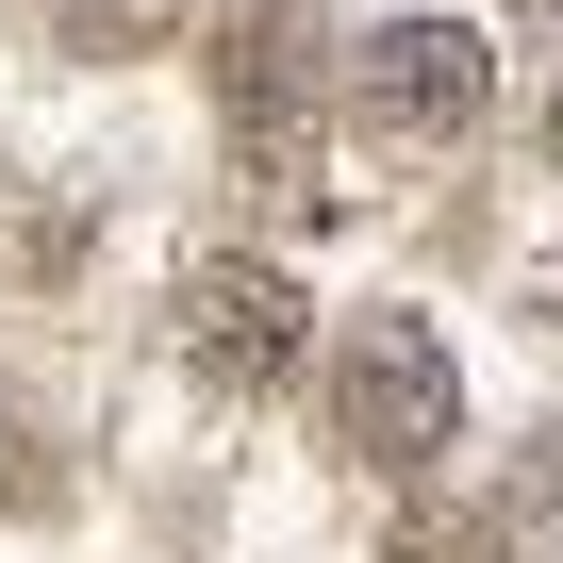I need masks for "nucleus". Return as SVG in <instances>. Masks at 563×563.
Segmentation results:
<instances>
[{"instance_id":"obj_3","label":"nucleus","mask_w":563,"mask_h":563,"mask_svg":"<svg viewBox=\"0 0 563 563\" xmlns=\"http://www.w3.org/2000/svg\"><path fill=\"white\" fill-rule=\"evenodd\" d=\"M481 100H497L481 18H365V34H349V117H365V133L448 150V133H481Z\"/></svg>"},{"instance_id":"obj_8","label":"nucleus","mask_w":563,"mask_h":563,"mask_svg":"<svg viewBox=\"0 0 563 563\" xmlns=\"http://www.w3.org/2000/svg\"><path fill=\"white\" fill-rule=\"evenodd\" d=\"M514 18H563V0H514Z\"/></svg>"},{"instance_id":"obj_1","label":"nucleus","mask_w":563,"mask_h":563,"mask_svg":"<svg viewBox=\"0 0 563 563\" xmlns=\"http://www.w3.org/2000/svg\"><path fill=\"white\" fill-rule=\"evenodd\" d=\"M332 448L365 464V481H431L448 448H464V349L431 332V316H398V299H365L349 332H332Z\"/></svg>"},{"instance_id":"obj_4","label":"nucleus","mask_w":563,"mask_h":563,"mask_svg":"<svg viewBox=\"0 0 563 563\" xmlns=\"http://www.w3.org/2000/svg\"><path fill=\"white\" fill-rule=\"evenodd\" d=\"M199 67H216L232 133H282V117H299V0H232V18L199 34Z\"/></svg>"},{"instance_id":"obj_5","label":"nucleus","mask_w":563,"mask_h":563,"mask_svg":"<svg viewBox=\"0 0 563 563\" xmlns=\"http://www.w3.org/2000/svg\"><path fill=\"white\" fill-rule=\"evenodd\" d=\"M34 34H51L67 67H150V51L199 34V0H34Z\"/></svg>"},{"instance_id":"obj_7","label":"nucleus","mask_w":563,"mask_h":563,"mask_svg":"<svg viewBox=\"0 0 563 563\" xmlns=\"http://www.w3.org/2000/svg\"><path fill=\"white\" fill-rule=\"evenodd\" d=\"M547 166H563V84H547Z\"/></svg>"},{"instance_id":"obj_6","label":"nucleus","mask_w":563,"mask_h":563,"mask_svg":"<svg viewBox=\"0 0 563 563\" xmlns=\"http://www.w3.org/2000/svg\"><path fill=\"white\" fill-rule=\"evenodd\" d=\"M398 563H497V530H481V514H415V530H398Z\"/></svg>"},{"instance_id":"obj_2","label":"nucleus","mask_w":563,"mask_h":563,"mask_svg":"<svg viewBox=\"0 0 563 563\" xmlns=\"http://www.w3.org/2000/svg\"><path fill=\"white\" fill-rule=\"evenodd\" d=\"M166 349H183L199 398H265V382H299L316 299H299V265H265V249H199L166 282Z\"/></svg>"}]
</instances>
